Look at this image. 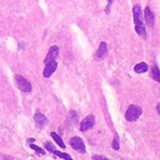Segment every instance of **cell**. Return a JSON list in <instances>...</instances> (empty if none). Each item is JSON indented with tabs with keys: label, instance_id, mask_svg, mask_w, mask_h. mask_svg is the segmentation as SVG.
<instances>
[{
	"label": "cell",
	"instance_id": "1",
	"mask_svg": "<svg viewBox=\"0 0 160 160\" xmlns=\"http://www.w3.org/2000/svg\"><path fill=\"white\" fill-rule=\"evenodd\" d=\"M141 115H142V108L136 105H130L126 112V119L128 121L134 122L140 118Z\"/></svg>",
	"mask_w": 160,
	"mask_h": 160
},
{
	"label": "cell",
	"instance_id": "2",
	"mask_svg": "<svg viewBox=\"0 0 160 160\" xmlns=\"http://www.w3.org/2000/svg\"><path fill=\"white\" fill-rule=\"evenodd\" d=\"M15 79V84L22 92H30L32 91V84L27 79H25L24 77H22L21 75H16L14 77Z\"/></svg>",
	"mask_w": 160,
	"mask_h": 160
},
{
	"label": "cell",
	"instance_id": "3",
	"mask_svg": "<svg viewBox=\"0 0 160 160\" xmlns=\"http://www.w3.org/2000/svg\"><path fill=\"white\" fill-rule=\"evenodd\" d=\"M69 145L72 146V149H75L76 152H79L80 154H84V152H87L84 142L82 141V138H79V136H74V138H70Z\"/></svg>",
	"mask_w": 160,
	"mask_h": 160
},
{
	"label": "cell",
	"instance_id": "4",
	"mask_svg": "<svg viewBox=\"0 0 160 160\" xmlns=\"http://www.w3.org/2000/svg\"><path fill=\"white\" fill-rule=\"evenodd\" d=\"M94 124H95V117L93 115H90V116L86 117L81 121V123H80V131L81 132H86V131L92 129Z\"/></svg>",
	"mask_w": 160,
	"mask_h": 160
},
{
	"label": "cell",
	"instance_id": "5",
	"mask_svg": "<svg viewBox=\"0 0 160 160\" xmlns=\"http://www.w3.org/2000/svg\"><path fill=\"white\" fill-rule=\"evenodd\" d=\"M133 18H134V24L135 26H143V18H142V10H141L140 6H134L133 7Z\"/></svg>",
	"mask_w": 160,
	"mask_h": 160
},
{
	"label": "cell",
	"instance_id": "6",
	"mask_svg": "<svg viewBox=\"0 0 160 160\" xmlns=\"http://www.w3.org/2000/svg\"><path fill=\"white\" fill-rule=\"evenodd\" d=\"M46 64L47 65L43 70V76L46 77V78H48V77H50L56 70V68H58V62L54 60V61H50V62L46 63Z\"/></svg>",
	"mask_w": 160,
	"mask_h": 160
},
{
	"label": "cell",
	"instance_id": "7",
	"mask_svg": "<svg viewBox=\"0 0 160 160\" xmlns=\"http://www.w3.org/2000/svg\"><path fill=\"white\" fill-rule=\"evenodd\" d=\"M58 53H60V49H58V46H52L49 50L48 54H47L46 58H44V63H48L50 61H54L56 58L58 56Z\"/></svg>",
	"mask_w": 160,
	"mask_h": 160
},
{
	"label": "cell",
	"instance_id": "8",
	"mask_svg": "<svg viewBox=\"0 0 160 160\" xmlns=\"http://www.w3.org/2000/svg\"><path fill=\"white\" fill-rule=\"evenodd\" d=\"M107 52H108L107 43L106 42H101L100 47H98V51H96L95 58H98V60H102V58H104L105 56L107 55Z\"/></svg>",
	"mask_w": 160,
	"mask_h": 160
},
{
	"label": "cell",
	"instance_id": "9",
	"mask_svg": "<svg viewBox=\"0 0 160 160\" xmlns=\"http://www.w3.org/2000/svg\"><path fill=\"white\" fill-rule=\"evenodd\" d=\"M34 119H35V121H36L37 126H38L39 128H41V129H43L44 127L48 124V122H49L48 118H47V117L44 116L43 114H40V112H37V114H35Z\"/></svg>",
	"mask_w": 160,
	"mask_h": 160
},
{
	"label": "cell",
	"instance_id": "10",
	"mask_svg": "<svg viewBox=\"0 0 160 160\" xmlns=\"http://www.w3.org/2000/svg\"><path fill=\"white\" fill-rule=\"evenodd\" d=\"M145 21H146V24L149 27H154L155 25V15L152 12L149 7L145 8Z\"/></svg>",
	"mask_w": 160,
	"mask_h": 160
},
{
	"label": "cell",
	"instance_id": "11",
	"mask_svg": "<svg viewBox=\"0 0 160 160\" xmlns=\"http://www.w3.org/2000/svg\"><path fill=\"white\" fill-rule=\"evenodd\" d=\"M147 70H148V65L144 62L138 63V64L134 67V72H138V74H143V72H147Z\"/></svg>",
	"mask_w": 160,
	"mask_h": 160
},
{
	"label": "cell",
	"instance_id": "12",
	"mask_svg": "<svg viewBox=\"0 0 160 160\" xmlns=\"http://www.w3.org/2000/svg\"><path fill=\"white\" fill-rule=\"evenodd\" d=\"M51 136H52L53 140L55 141V143H58V146H60V147H62V148H65V147H66V146H65V144H64V142H63V140L61 138V136L58 135V133L52 132V133H51Z\"/></svg>",
	"mask_w": 160,
	"mask_h": 160
},
{
	"label": "cell",
	"instance_id": "13",
	"mask_svg": "<svg viewBox=\"0 0 160 160\" xmlns=\"http://www.w3.org/2000/svg\"><path fill=\"white\" fill-rule=\"evenodd\" d=\"M152 77L154 78V80L156 81H160V70L157 65H154L152 66Z\"/></svg>",
	"mask_w": 160,
	"mask_h": 160
},
{
	"label": "cell",
	"instance_id": "14",
	"mask_svg": "<svg viewBox=\"0 0 160 160\" xmlns=\"http://www.w3.org/2000/svg\"><path fill=\"white\" fill-rule=\"evenodd\" d=\"M53 154L55 155L56 157H60V158H62V159H69V160H72V156H69L68 154H65V152H58V150H54L53 152Z\"/></svg>",
	"mask_w": 160,
	"mask_h": 160
},
{
	"label": "cell",
	"instance_id": "15",
	"mask_svg": "<svg viewBox=\"0 0 160 160\" xmlns=\"http://www.w3.org/2000/svg\"><path fill=\"white\" fill-rule=\"evenodd\" d=\"M112 148H114L115 150H119L120 148V144H119V136L118 134H116L114 138V140H112Z\"/></svg>",
	"mask_w": 160,
	"mask_h": 160
},
{
	"label": "cell",
	"instance_id": "16",
	"mask_svg": "<svg viewBox=\"0 0 160 160\" xmlns=\"http://www.w3.org/2000/svg\"><path fill=\"white\" fill-rule=\"evenodd\" d=\"M29 147L32 148V149H34L35 152H37V154H39V155H46V152H44L43 149H42L41 147H39V146H37V145H34V144H30L29 145Z\"/></svg>",
	"mask_w": 160,
	"mask_h": 160
},
{
	"label": "cell",
	"instance_id": "17",
	"mask_svg": "<svg viewBox=\"0 0 160 160\" xmlns=\"http://www.w3.org/2000/svg\"><path fill=\"white\" fill-rule=\"evenodd\" d=\"M44 147H46V149L48 150V152H53L54 150H55V147H54L52 143H50V142L44 143Z\"/></svg>",
	"mask_w": 160,
	"mask_h": 160
},
{
	"label": "cell",
	"instance_id": "18",
	"mask_svg": "<svg viewBox=\"0 0 160 160\" xmlns=\"http://www.w3.org/2000/svg\"><path fill=\"white\" fill-rule=\"evenodd\" d=\"M93 159H106L105 156H101V155H96V156H93L92 157Z\"/></svg>",
	"mask_w": 160,
	"mask_h": 160
},
{
	"label": "cell",
	"instance_id": "19",
	"mask_svg": "<svg viewBox=\"0 0 160 160\" xmlns=\"http://www.w3.org/2000/svg\"><path fill=\"white\" fill-rule=\"evenodd\" d=\"M28 143H32V142H35V138H28L27 140Z\"/></svg>",
	"mask_w": 160,
	"mask_h": 160
},
{
	"label": "cell",
	"instance_id": "20",
	"mask_svg": "<svg viewBox=\"0 0 160 160\" xmlns=\"http://www.w3.org/2000/svg\"><path fill=\"white\" fill-rule=\"evenodd\" d=\"M157 112H158V114H159V104L157 105Z\"/></svg>",
	"mask_w": 160,
	"mask_h": 160
}]
</instances>
